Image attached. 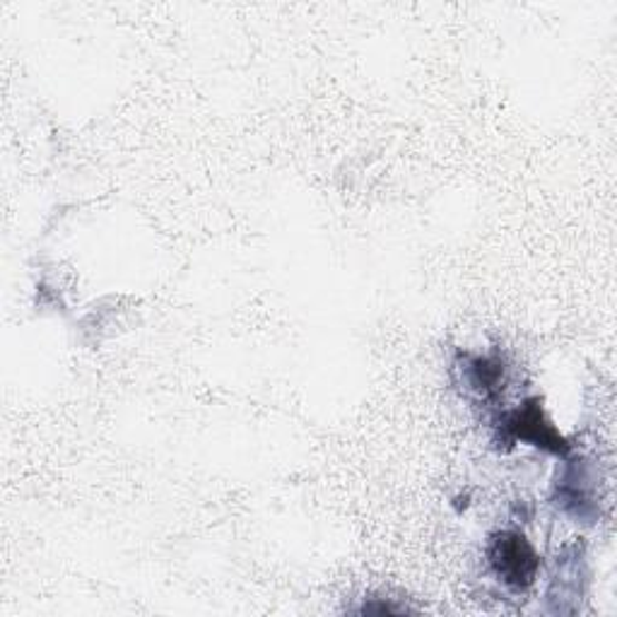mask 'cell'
<instances>
[{
  "mask_svg": "<svg viewBox=\"0 0 617 617\" xmlns=\"http://www.w3.org/2000/svg\"><path fill=\"white\" fill-rule=\"evenodd\" d=\"M470 377L468 381L472 384V389H478L482 394H490L497 389V384L501 379V365L495 360H487V357H476L468 367Z\"/></svg>",
  "mask_w": 617,
  "mask_h": 617,
  "instance_id": "obj_3",
  "label": "cell"
},
{
  "mask_svg": "<svg viewBox=\"0 0 617 617\" xmlns=\"http://www.w3.org/2000/svg\"><path fill=\"white\" fill-rule=\"evenodd\" d=\"M509 432L516 439L534 441L536 447H545L550 451H563L565 444L559 439V435L553 429L550 422H545L543 410L536 404H528L524 410H516L507 418Z\"/></svg>",
  "mask_w": 617,
  "mask_h": 617,
  "instance_id": "obj_2",
  "label": "cell"
},
{
  "mask_svg": "<svg viewBox=\"0 0 617 617\" xmlns=\"http://www.w3.org/2000/svg\"><path fill=\"white\" fill-rule=\"evenodd\" d=\"M490 557V567L499 577V581L514 588V591H526V588L536 581V574L540 567V559L521 534L516 530H505L497 534L487 548Z\"/></svg>",
  "mask_w": 617,
  "mask_h": 617,
  "instance_id": "obj_1",
  "label": "cell"
}]
</instances>
